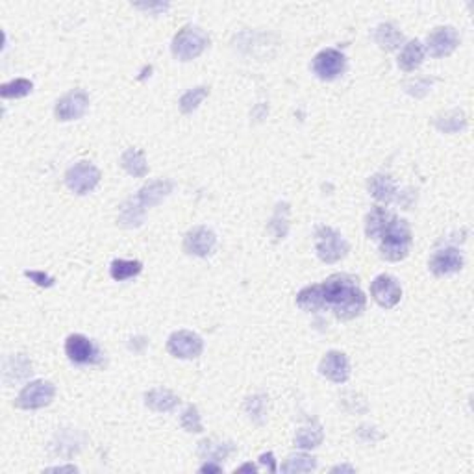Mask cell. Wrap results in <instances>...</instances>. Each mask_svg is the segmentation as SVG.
Instances as JSON below:
<instances>
[{"instance_id": "1", "label": "cell", "mask_w": 474, "mask_h": 474, "mask_svg": "<svg viewBox=\"0 0 474 474\" xmlns=\"http://www.w3.org/2000/svg\"><path fill=\"white\" fill-rule=\"evenodd\" d=\"M297 304L309 314L331 309L337 319L350 321L361 315L367 299L364 291L359 289L358 278L350 274H331L322 284L308 286L300 291L297 295Z\"/></svg>"}, {"instance_id": "2", "label": "cell", "mask_w": 474, "mask_h": 474, "mask_svg": "<svg viewBox=\"0 0 474 474\" xmlns=\"http://www.w3.org/2000/svg\"><path fill=\"white\" fill-rule=\"evenodd\" d=\"M411 247V230L408 221L393 217L386 232L382 234L380 243V254L387 262H401L410 254Z\"/></svg>"}, {"instance_id": "3", "label": "cell", "mask_w": 474, "mask_h": 474, "mask_svg": "<svg viewBox=\"0 0 474 474\" xmlns=\"http://www.w3.org/2000/svg\"><path fill=\"white\" fill-rule=\"evenodd\" d=\"M207 45H210V37L204 30L197 26H185L175 36L170 51L176 60L191 61L202 54Z\"/></svg>"}, {"instance_id": "4", "label": "cell", "mask_w": 474, "mask_h": 474, "mask_svg": "<svg viewBox=\"0 0 474 474\" xmlns=\"http://www.w3.org/2000/svg\"><path fill=\"white\" fill-rule=\"evenodd\" d=\"M349 243L330 226H319L315 232V250L324 263H337L349 254Z\"/></svg>"}, {"instance_id": "5", "label": "cell", "mask_w": 474, "mask_h": 474, "mask_svg": "<svg viewBox=\"0 0 474 474\" xmlns=\"http://www.w3.org/2000/svg\"><path fill=\"white\" fill-rule=\"evenodd\" d=\"M101 178V170L89 161H80L65 172V184L76 195H88L97 187Z\"/></svg>"}, {"instance_id": "6", "label": "cell", "mask_w": 474, "mask_h": 474, "mask_svg": "<svg viewBox=\"0 0 474 474\" xmlns=\"http://www.w3.org/2000/svg\"><path fill=\"white\" fill-rule=\"evenodd\" d=\"M56 396V387L51 382L45 380H34L28 386L23 387V391L19 393L17 408L21 410H41L45 406L51 404Z\"/></svg>"}, {"instance_id": "7", "label": "cell", "mask_w": 474, "mask_h": 474, "mask_svg": "<svg viewBox=\"0 0 474 474\" xmlns=\"http://www.w3.org/2000/svg\"><path fill=\"white\" fill-rule=\"evenodd\" d=\"M167 350L170 356L180 359H195L202 354L204 341L195 331L178 330L167 339Z\"/></svg>"}, {"instance_id": "8", "label": "cell", "mask_w": 474, "mask_h": 474, "mask_svg": "<svg viewBox=\"0 0 474 474\" xmlns=\"http://www.w3.org/2000/svg\"><path fill=\"white\" fill-rule=\"evenodd\" d=\"M65 354L76 365H97L101 364V352L91 339L82 334H73L65 341Z\"/></svg>"}, {"instance_id": "9", "label": "cell", "mask_w": 474, "mask_h": 474, "mask_svg": "<svg viewBox=\"0 0 474 474\" xmlns=\"http://www.w3.org/2000/svg\"><path fill=\"white\" fill-rule=\"evenodd\" d=\"M346 58L343 52L336 48H324L314 58V73L324 82L336 80L337 76L345 73Z\"/></svg>"}, {"instance_id": "10", "label": "cell", "mask_w": 474, "mask_h": 474, "mask_svg": "<svg viewBox=\"0 0 474 474\" xmlns=\"http://www.w3.org/2000/svg\"><path fill=\"white\" fill-rule=\"evenodd\" d=\"M89 108V97L88 93L82 89H74V91L67 93L60 101L56 102L54 113L58 120H76L80 117L86 115V111Z\"/></svg>"}, {"instance_id": "11", "label": "cell", "mask_w": 474, "mask_h": 474, "mask_svg": "<svg viewBox=\"0 0 474 474\" xmlns=\"http://www.w3.org/2000/svg\"><path fill=\"white\" fill-rule=\"evenodd\" d=\"M371 295L380 308L391 309L401 302L402 287L396 282V278L389 277V274H380L374 278L373 286H371Z\"/></svg>"}, {"instance_id": "12", "label": "cell", "mask_w": 474, "mask_h": 474, "mask_svg": "<svg viewBox=\"0 0 474 474\" xmlns=\"http://www.w3.org/2000/svg\"><path fill=\"white\" fill-rule=\"evenodd\" d=\"M217 244V235L206 226H195L184 237V252L189 256L207 258Z\"/></svg>"}, {"instance_id": "13", "label": "cell", "mask_w": 474, "mask_h": 474, "mask_svg": "<svg viewBox=\"0 0 474 474\" xmlns=\"http://www.w3.org/2000/svg\"><path fill=\"white\" fill-rule=\"evenodd\" d=\"M319 373L324 378H328L330 382L336 383H345L350 378V364L343 352L339 350H330L324 354V358L319 364Z\"/></svg>"}, {"instance_id": "14", "label": "cell", "mask_w": 474, "mask_h": 474, "mask_svg": "<svg viewBox=\"0 0 474 474\" xmlns=\"http://www.w3.org/2000/svg\"><path fill=\"white\" fill-rule=\"evenodd\" d=\"M460 45V36L452 26H439L428 36V52L433 58L450 56Z\"/></svg>"}, {"instance_id": "15", "label": "cell", "mask_w": 474, "mask_h": 474, "mask_svg": "<svg viewBox=\"0 0 474 474\" xmlns=\"http://www.w3.org/2000/svg\"><path fill=\"white\" fill-rule=\"evenodd\" d=\"M428 267L436 277L456 274L463 267V256H461L458 249H441L430 258Z\"/></svg>"}, {"instance_id": "16", "label": "cell", "mask_w": 474, "mask_h": 474, "mask_svg": "<svg viewBox=\"0 0 474 474\" xmlns=\"http://www.w3.org/2000/svg\"><path fill=\"white\" fill-rule=\"evenodd\" d=\"M172 189H175V184H172L170 180H154V182H148L147 185L139 189L135 200H138L145 210H147V207H154L163 202V200L172 193Z\"/></svg>"}, {"instance_id": "17", "label": "cell", "mask_w": 474, "mask_h": 474, "mask_svg": "<svg viewBox=\"0 0 474 474\" xmlns=\"http://www.w3.org/2000/svg\"><path fill=\"white\" fill-rule=\"evenodd\" d=\"M367 185H369V193L373 195L378 202H383V204L393 202V200L396 198V193H398L395 180L387 175L371 176V180H369Z\"/></svg>"}, {"instance_id": "18", "label": "cell", "mask_w": 474, "mask_h": 474, "mask_svg": "<svg viewBox=\"0 0 474 474\" xmlns=\"http://www.w3.org/2000/svg\"><path fill=\"white\" fill-rule=\"evenodd\" d=\"M393 215L387 212L386 207L374 206L371 212L367 213V219H365V235L369 239H378L382 237V234L386 232V228L391 222Z\"/></svg>"}, {"instance_id": "19", "label": "cell", "mask_w": 474, "mask_h": 474, "mask_svg": "<svg viewBox=\"0 0 474 474\" xmlns=\"http://www.w3.org/2000/svg\"><path fill=\"white\" fill-rule=\"evenodd\" d=\"M145 404L158 413H167L180 404V398L169 389H153L145 395Z\"/></svg>"}, {"instance_id": "20", "label": "cell", "mask_w": 474, "mask_h": 474, "mask_svg": "<svg viewBox=\"0 0 474 474\" xmlns=\"http://www.w3.org/2000/svg\"><path fill=\"white\" fill-rule=\"evenodd\" d=\"M145 222V207L135 200L130 198L126 200L119 210V217H117V225L123 228H138Z\"/></svg>"}, {"instance_id": "21", "label": "cell", "mask_w": 474, "mask_h": 474, "mask_svg": "<svg viewBox=\"0 0 474 474\" xmlns=\"http://www.w3.org/2000/svg\"><path fill=\"white\" fill-rule=\"evenodd\" d=\"M120 167L128 172L130 176H134V178H143V176L148 175V163L147 158L141 150L138 148H128L120 156Z\"/></svg>"}, {"instance_id": "22", "label": "cell", "mask_w": 474, "mask_h": 474, "mask_svg": "<svg viewBox=\"0 0 474 474\" xmlns=\"http://www.w3.org/2000/svg\"><path fill=\"white\" fill-rule=\"evenodd\" d=\"M424 60V48L421 45V41H410L408 45L402 48L401 56H398V67L406 73H411V71L419 69L421 63Z\"/></svg>"}, {"instance_id": "23", "label": "cell", "mask_w": 474, "mask_h": 474, "mask_svg": "<svg viewBox=\"0 0 474 474\" xmlns=\"http://www.w3.org/2000/svg\"><path fill=\"white\" fill-rule=\"evenodd\" d=\"M235 447L232 443H217L212 439L198 443V456L206 461H221L230 456Z\"/></svg>"}, {"instance_id": "24", "label": "cell", "mask_w": 474, "mask_h": 474, "mask_svg": "<svg viewBox=\"0 0 474 474\" xmlns=\"http://www.w3.org/2000/svg\"><path fill=\"white\" fill-rule=\"evenodd\" d=\"M433 125L443 134H458L460 130L467 126V115L461 110H452L439 115L438 119L433 120Z\"/></svg>"}, {"instance_id": "25", "label": "cell", "mask_w": 474, "mask_h": 474, "mask_svg": "<svg viewBox=\"0 0 474 474\" xmlns=\"http://www.w3.org/2000/svg\"><path fill=\"white\" fill-rule=\"evenodd\" d=\"M374 39H376L378 46H380L382 51H395V48L401 46L404 36H402L401 30L396 26H393V24L389 23H383L376 28Z\"/></svg>"}, {"instance_id": "26", "label": "cell", "mask_w": 474, "mask_h": 474, "mask_svg": "<svg viewBox=\"0 0 474 474\" xmlns=\"http://www.w3.org/2000/svg\"><path fill=\"white\" fill-rule=\"evenodd\" d=\"M324 439V433L319 424H311V426H302L297 430L295 433V447L302 448V450H311L317 448Z\"/></svg>"}, {"instance_id": "27", "label": "cell", "mask_w": 474, "mask_h": 474, "mask_svg": "<svg viewBox=\"0 0 474 474\" xmlns=\"http://www.w3.org/2000/svg\"><path fill=\"white\" fill-rule=\"evenodd\" d=\"M141 271H143V263L138 259H115L110 267V274L115 282L130 280L138 277Z\"/></svg>"}, {"instance_id": "28", "label": "cell", "mask_w": 474, "mask_h": 474, "mask_svg": "<svg viewBox=\"0 0 474 474\" xmlns=\"http://www.w3.org/2000/svg\"><path fill=\"white\" fill-rule=\"evenodd\" d=\"M287 230H289V204L282 202L277 206V213L269 225V232L274 235V239L280 241L286 237Z\"/></svg>"}, {"instance_id": "29", "label": "cell", "mask_w": 474, "mask_h": 474, "mask_svg": "<svg viewBox=\"0 0 474 474\" xmlns=\"http://www.w3.org/2000/svg\"><path fill=\"white\" fill-rule=\"evenodd\" d=\"M317 469V460L308 454H293L282 465V473H311Z\"/></svg>"}, {"instance_id": "30", "label": "cell", "mask_w": 474, "mask_h": 474, "mask_svg": "<svg viewBox=\"0 0 474 474\" xmlns=\"http://www.w3.org/2000/svg\"><path fill=\"white\" fill-rule=\"evenodd\" d=\"M207 95H210V89L204 88V86H200V88H195V89H189V91L184 93L182 98H180V111L185 113V115L193 113V111L200 106V102H202Z\"/></svg>"}, {"instance_id": "31", "label": "cell", "mask_w": 474, "mask_h": 474, "mask_svg": "<svg viewBox=\"0 0 474 474\" xmlns=\"http://www.w3.org/2000/svg\"><path fill=\"white\" fill-rule=\"evenodd\" d=\"M34 89V83L26 78H17L11 80V82L2 83L0 88V95L2 98H23L26 95H30Z\"/></svg>"}, {"instance_id": "32", "label": "cell", "mask_w": 474, "mask_h": 474, "mask_svg": "<svg viewBox=\"0 0 474 474\" xmlns=\"http://www.w3.org/2000/svg\"><path fill=\"white\" fill-rule=\"evenodd\" d=\"M244 411L249 413V417L252 421H256L258 424H263L265 421V415H267V398L265 396H252L244 404Z\"/></svg>"}, {"instance_id": "33", "label": "cell", "mask_w": 474, "mask_h": 474, "mask_svg": "<svg viewBox=\"0 0 474 474\" xmlns=\"http://www.w3.org/2000/svg\"><path fill=\"white\" fill-rule=\"evenodd\" d=\"M180 423H182V428L189 433L204 432L202 421H200V415H198L197 406H187L184 413H182V419H180Z\"/></svg>"}, {"instance_id": "34", "label": "cell", "mask_w": 474, "mask_h": 474, "mask_svg": "<svg viewBox=\"0 0 474 474\" xmlns=\"http://www.w3.org/2000/svg\"><path fill=\"white\" fill-rule=\"evenodd\" d=\"M430 86H432V80H428V78L415 80V82H411L406 86V91L410 93V95H413V97L421 98L430 91Z\"/></svg>"}, {"instance_id": "35", "label": "cell", "mask_w": 474, "mask_h": 474, "mask_svg": "<svg viewBox=\"0 0 474 474\" xmlns=\"http://www.w3.org/2000/svg\"><path fill=\"white\" fill-rule=\"evenodd\" d=\"M24 277L30 278L34 284H37L39 287H52L54 286V278L45 274L43 271H24Z\"/></svg>"}, {"instance_id": "36", "label": "cell", "mask_w": 474, "mask_h": 474, "mask_svg": "<svg viewBox=\"0 0 474 474\" xmlns=\"http://www.w3.org/2000/svg\"><path fill=\"white\" fill-rule=\"evenodd\" d=\"M259 461H262L263 465H269V470H271V473H274V470H277V461H274V454H272V452L263 454V456L259 458Z\"/></svg>"}, {"instance_id": "37", "label": "cell", "mask_w": 474, "mask_h": 474, "mask_svg": "<svg viewBox=\"0 0 474 474\" xmlns=\"http://www.w3.org/2000/svg\"><path fill=\"white\" fill-rule=\"evenodd\" d=\"M221 465H217L215 461H207L206 465L200 467V473H221Z\"/></svg>"}, {"instance_id": "38", "label": "cell", "mask_w": 474, "mask_h": 474, "mask_svg": "<svg viewBox=\"0 0 474 474\" xmlns=\"http://www.w3.org/2000/svg\"><path fill=\"white\" fill-rule=\"evenodd\" d=\"M138 8L141 9H147V11H156V9H163L165 11L167 8H169V4H138Z\"/></svg>"}, {"instance_id": "39", "label": "cell", "mask_w": 474, "mask_h": 474, "mask_svg": "<svg viewBox=\"0 0 474 474\" xmlns=\"http://www.w3.org/2000/svg\"><path fill=\"white\" fill-rule=\"evenodd\" d=\"M247 470H249V473H256L258 467L252 465V463H244V465H241L239 469H237V473H247Z\"/></svg>"}, {"instance_id": "40", "label": "cell", "mask_w": 474, "mask_h": 474, "mask_svg": "<svg viewBox=\"0 0 474 474\" xmlns=\"http://www.w3.org/2000/svg\"><path fill=\"white\" fill-rule=\"evenodd\" d=\"M334 470H354V469H352V467H334L331 473H334Z\"/></svg>"}]
</instances>
